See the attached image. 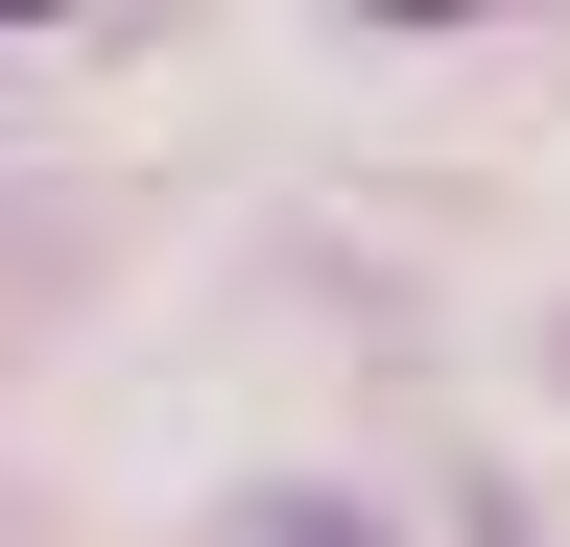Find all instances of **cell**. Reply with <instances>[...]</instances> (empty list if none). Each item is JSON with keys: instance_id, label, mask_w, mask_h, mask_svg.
I'll return each mask as SVG.
<instances>
[{"instance_id": "obj_1", "label": "cell", "mask_w": 570, "mask_h": 547, "mask_svg": "<svg viewBox=\"0 0 570 547\" xmlns=\"http://www.w3.org/2000/svg\"><path fill=\"white\" fill-rule=\"evenodd\" d=\"M285 547H356V524H285Z\"/></svg>"}]
</instances>
